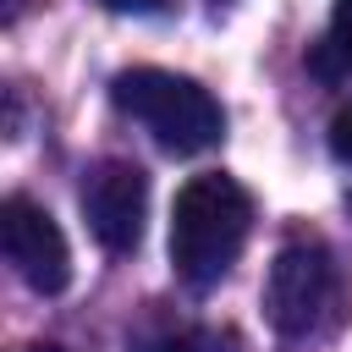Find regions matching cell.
<instances>
[{"label":"cell","instance_id":"cell-3","mask_svg":"<svg viewBox=\"0 0 352 352\" xmlns=\"http://www.w3.org/2000/svg\"><path fill=\"white\" fill-rule=\"evenodd\" d=\"M336 302V270H330V253L314 248V242H292L275 253L270 264V280H264V314L280 336H314L319 319L330 314Z\"/></svg>","mask_w":352,"mask_h":352},{"label":"cell","instance_id":"cell-5","mask_svg":"<svg viewBox=\"0 0 352 352\" xmlns=\"http://www.w3.org/2000/svg\"><path fill=\"white\" fill-rule=\"evenodd\" d=\"M82 214L88 231L99 236L104 253H132L143 242V214H148V176L132 160H104L82 182Z\"/></svg>","mask_w":352,"mask_h":352},{"label":"cell","instance_id":"cell-1","mask_svg":"<svg viewBox=\"0 0 352 352\" xmlns=\"http://www.w3.org/2000/svg\"><path fill=\"white\" fill-rule=\"evenodd\" d=\"M248 226H253V204L231 176H220V170L192 176L170 204V264H176V275L192 292H209L236 264Z\"/></svg>","mask_w":352,"mask_h":352},{"label":"cell","instance_id":"cell-11","mask_svg":"<svg viewBox=\"0 0 352 352\" xmlns=\"http://www.w3.org/2000/svg\"><path fill=\"white\" fill-rule=\"evenodd\" d=\"M33 352H60V346H33Z\"/></svg>","mask_w":352,"mask_h":352},{"label":"cell","instance_id":"cell-4","mask_svg":"<svg viewBox=\"0 0 352 352\" xmlns=\"http://www.w3.org/2000/svg\"><path fill=\"white\" fill-rule=\"evenodd\" d=\"M0 253H6V264H11L38 297L66 292V280H72V248H66L55 214H50L44 204L22 198V192H11V198L0 204Z\"/></svg>","mask_w":352,"mask_h":352},{"label":"cell","instance_id":"cell-8","mask_svg":"<svg viewBox=\"0 0 352 352\" xmlns=\"http://www.w3.org/2000/svg\"><path fill=\"white\" fill-rule=\"evenodd\" d=\"M330 154L352 165V104H346V110H336V121H330Z\"/></svg>","mask_w":352,"mask_h":352},{"label":"cell","instance_id":"cell-9","mask_svg":"<svg viewBox=\"0 0 352 352\" xmlns=\"http://www.w3.org/2000/svg\"><path fill=\"white\" fill-rule=\"evenodd\" d=\"M99 6L116 16H160L165 11V0H99Z\"/></svg>","mask_w":352,"mask_h":352},{"label":"cell","instance_id":"cell-7","mask_svg":"<svg viewBox=\"0 0 352 352\" xmlns=\"http://www.w3.org/2000/svg\"><path fill=\"white\" fill-rule=\"evenodd\" d=\"M330 50H336L341 66L352 72V0H336V16H330Z\"/></svg>","mask_w":352,"mask_h":352},{"label":"cell","instance_id":"cell-6","mask_svg":"<svg viewBox=\"0 0 352 352\" xmlns=\"http://www.w3.org/2000/svg\"><path fill=\"white\" fill-rule=\"evenodd\" d=\"M143 352H226V341H220V336H209V330H176V336L148 341Z\"/></svg>","mask_w":352,"mask_h":352},{"label":"cell","instance_id":"cell-10","mask_svg":"<svg viewBox=\"0 0 352 352\" xmlns=\"http://www.w3.org/2000/svg\"><path fill=\"white\" fill-rule=\"evenodd\" d=\"M16 11H22V0H6L0 6V22H16Z\"/></svg>","mask_w":352,"mask_h":352},{"label":"cell","instance_id":"cell-2","mask_svg":"<svg viewBox=\"0 0 352 352\" xmlns=\"http://www.w3.org/2000/svg\"><path fill=\"white\" fill-rule=\"evenodd\" d=\"M110 99L138 126H148V138L160 148H170V154H204V148H214L226 138L220 99L192 77L160 72V66H132V72H121L110 82Z\"/></svg>","mask_w":352,"mask_h":352}]
</instances>
